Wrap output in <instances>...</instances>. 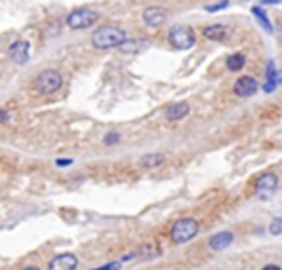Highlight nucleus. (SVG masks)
<instances>
[{
    "label": "nucleus",
    "instance_id": "f257e3e1",
    "mask_svg": "<svg viewBox=\"0 0 282 270\" xmlns=\"http://www.w3.org/2000/svg\"><path fill=\"white\" fill-rule=\"evenodd\" d=\"M126 33L116 25H103L92 34V44L97 50H109V48L122 46L126 42Z\"/></svg>",
    "mask_w": 282,
    "mask_h": 270
},
{
    "label": "nucleus",
    "instance_id": "f03ea898",
    "mask_svg": "<svg viewBox=\"0 0 282 270\" xmlns=\"http://www.w3.org/2000/svg\"><path fill=\"white\" fill-rule=\"evenodd\" d=\"M198 234V223L193 217H183L179 221H175V224L170 230V238L174 243H185L189 240Z\"/></svg>",
    "mask_w": 282,
    "mask_h": 270
},
{
    "label": "nucleus",
    "instance_id": "7ed1b4c3",
    "mask_svg": "<svg viewBox=\"0 0 282 270\" xmlns=\"http://www.w3.org/2000/svg\"><path fill=\"white\" fill-rule=\"evenodd\" d=\"M61 84H63V78H61V75L57 71H54V69L42 71L41 75L34 78V88L42 95L55 94V92L61 88Z\"/></svg>",
    "mask_w": 282,
    "mask_h": 270
},
{
    "label": "nucleus",
    "instance_id": "20e7f679",
    "mask_svg": "<svg viewBox=\"0 0 282 270\" xmlns=\"http://www.w3.org/2000/svg\"><path fill=\"white\" fill-rule=\"evenodd\" d=\"M168 40L175 50H189V48L195 46V31L187 25H177L172 27L168 33Z\"/></svg>",
    "mask_w": 282,
    "mask_h": 270
},
{
    "label": "nucleus",
    "instance_id": "39448f33",
    "mask_svg": "<svg viewBox=\"0 0 282 270\" xmlns=\"http://www.w3.org/2000/svg\"><path fill=\"white\" fill-rule=\"evenodd\" d=\"M99 19V14L90 8H78L67 15V25L71 29H88Z\"/></svg>",
    "mask_w": 282,
    "mask_h": 270
},
{
    "label": "nucleus",
    "instance_id": "423d86ee",
    "mask_svg": "<svg viewBox=\"0 0 282 270\" xmlns=\"http://www.w3.org/2000/svg\"><path fill=\"white\" fill-rule=\"evenodd\" d=\"M78 266V259L73 253H61L55 255L50 263H48V270H74Z\"/></svg>",
    "mask_w": 282,
    "mask_h": 270
},
{
    "label": "nucleus",
    "instance_id": "0eeeda50",
    "mask_svg": "<svg viewBox=\"0 0 282 270\" xmlns=\"http://www.w3.org/2000/svg\"><path fill=\"white\" fill-rule=\"evenodd\" d=\"M29 52H31V44H29V40H15L14 44L10 46V50H8L10 57H12L15 63H19V65L27 63Z\"/></svg>",
    "mask_w": 282,
    "mask_h": 270
},
{
    "label": "nucleus",
    "instance_id": "6e6552de",
    "mask_svg": "<svg viewBox=\"0 0 282 270\" xmlns=\"http://www.w3.org/2000/svg\"><path fill=\"white\" fill-rule=\"evenodd\" d=\"M166 17H168V14L158 6H149L143 12V21L147 23L149 27H160L162 23L166 21Z\"/></svg>",
    "mask_w": 282,
    "mask_h": 270
},
{
    "label": "nucleus",
    "instance_id": "1a4fd4ad",
    "mask_svg": "<svg viewBox=\"0 0 282 270\" xmlns=\"http://www.w3.org/2000/svg\"><path fill=\"white\" fill-rule=\"evenodd\" d=\"M257 92V82L252 76H240L238 80L235 82V94L240 95V97H250Z\"/></svg>",
    "mask_w": 282,
    "mask_h": 270
},
{
    "label": "nucleus",
    "instance_id": "9d476101",
    "mask_svg": "<svg viewBox=\"0 0 282 270\" xmlns=\"http://www.w3.org/2000/svg\"><path fill=\"white\" fill-rule=\"evenodd\" d=\"M189 103L187 101H179V103H174L166 108V118L170 122H177V120H183L185 116L189 115Z\"/></svg>",
    "mask_w": 282,
    "mask_h": 270
},
{
    "label": "nucleus",
    "instance_id": "9b49d317",
    "mask_svg": "<svg viewBox=\"0 0 282 270\" xmlns=\"http://www.w3.org/2000/svg\"><path fill=\"white\" fill-rule=\"evenodd\" d=\"M233 238H235L233 236V232H229V230L219 232V234L212 236V240H210V248H212L214 251H221L233 243Z\"/></svg>",
    "mask_w": 282,
    "mask_h": 270
},
{
    "label": "nucleus",
    "instance_id": "f8f14e48",
    "mask_svg": "<svg viewBox=\"0 0 282 270\" xmlns=\"http://www.w3.org/2000/svg\"><path fill=\"white\" fill-rule=\"evenodd\" d=\"M276 185H278V177L275 173H263V175L257 177L255 181V189L257 190H275Z\"/></svg>",
    "mask_w": 282,
    "mask_h": 270
},
{
    "label": "nucleus",
    "instance_id": "ddd939ff",
    "mask_svg": "<svg viewBox=\"0 0 282 270\" xmlns=\"http://www.w3.org/2000/svg\"><path fill=\"white\" fill-rule=\"evenodd\" d=\"M162 162H164V156H162L160 152H153V154L141 156L139 166L141 168H145V169H153V168H158Z\"/></svg>",
    "mask_w": 282,
    "mask_h": 270
},
{
    "label": "nucleus",
    "instance_id": "4468645a",
    "mask_svg": "<svg viewBox=\"0 0 282 270\" xmlns=\"http://www.w3.org/2000/svg\"><path fill=\"white\" fill-rule=\"evenodd\" d=\"M202 33H204V36L210 38V40H223V38L227 36V27H223V25H210V27H206Z\"/></svg>",
    "mask_w": 282,
    "mask_h": 270
},
{
    "label": "nucleus",
    "instance_id": "2eb2a0df",
    "mask_svg": "<svg viewBox=\"0 0 282 270\" xmlns=\"http://www.w3.org/2000/svg\"><path fill=\"white\" fill-rule=\"evenodd\" d=\"M244 65H246V57H244L242 54L229 55L227 61H225V67H227L229 71H233V73H236V71L244 69Z\"/></svg>",
    "mask_w": 282,
    "mask_h": 270
},
{
    "label": "nucleus",
    "instance_id": "dca6fc26",
    "mask_svg": "<svg viewBox=\"0 0 282 270\" xmlns=\"http://www.w3.org/2000/svg\"><path fill=\"white\" fill-rule=\"evenodd\" d=\"M252 14L255 15V17H257V19L261 21V25L265 29H267L269 33H271V31H273V27H271V23H269V17H267V14H265V12H263V8H259V6H254L252 8Z\"/></svg>",
    "mask_w": 282,
    "mask_h": 270
},
{
    "label": "nucleus",
    "instance_id": "f3484780",
    "mask_svg": "<svg viewBox=\"0 0 282 270\" xmlns=\"http://www.w3.org/2000/svg\"><path fill=\"white\" fill-rule=\"evenodd\" d=\"M158 245H156L155 242L153 243H147L145 248H141V255L143 257H155V255H158Z\"/></svg>",
    "mask_w": 282,
    "mask_h": 270
},
{
    "label": "nucleus",
    "instance_id": "a211bd4d",
    "mask_svg": "<svg viewBox=\"0 0 282 270\" xmlns=\"http://www.w3.org/2000/svg\"><path fill=\"white\" fill-rule=\"evenodd\" d=\"M269 232H271L273 236H278V234H282V217L275 219L273 223L269 224Z\"/></svg>",
    "mask_w": 282,
    "mask_h": 270
},
{
    "label": "nucleus",
    "instance_id": "6ab92c4d",
    "mask_svg": "<svg viewBox=\"0 0 282 270\" xmlns=\"http://www.w3.org/2000/svg\"><path fill=\"white\" fill-rule=\"evenodd\" d=\"M118 141H120V135L114 133V131L107 133V135H105V139H103V143H105V145H116Z\"/></svg>",
    "mask_w": 282,
    "mask_h": 270
},
{
    "label": "nucleus",
    "instance_id": "aec40b11",
    "mask_svg": "<svg viewBox=\"0 0 282 270\" xmlns=\"http://www.w3.org/2000/svg\"><path fill=\"white\" fill-rule=\"evenodd\" d=\"M229 2H217V4H206L204 10L206 12H217V10H223V8H227Z\"/></svg>",
    "mask_w": 282,
    "mask_h": 270
},
{
    "label": "nucleus",
    "instance_id": "412c9836",
    "mask_svg": "<svg viewBox=\"0 0 282 270\" xmlns=\"http://www.w3.org/2000/svg\"><path fill=\"white\" fill-rule=\"evenodd\" d=\"M118 268V263H109V264H103L99 268H94V270H116Z\"/></svg>",
    "mask_w": 282,
    "mask_h": 270
},
{
    "label": "nucleus",
    "instance_id": "4be33fe9",
    "mask_svg": "<svg viewBox=\"0 0 282 270\" xmlns=\"http://www.w3.org/2000/svg\"><path fill=\"white\" fill-rule=\"evenodd\" d=\"M55 164H57V166H71L73 160H71V158H59V160H55Z\"/></svg>",
    "mask_w": 282,
    "mask_h": 270
},
{
    "label": "nucleus",
    "instance_id": "5701e85b",
    "mask_svg": "<svg viewBox=\"0 0 282 270\" xmlns=\"http://www.w3.org/2000/svg\"><path fill=\"white\" fill-rule=\"evenodd\" d=\"M8 118H10V116H8L6 110H0V124H6Z\"/></svg>",
    "mask_w": 282,
    "mask_h": 270
},
{
    "label": "nucleus",
    "instance_id": "b1692460",
    "mask_svg": "<svg viewBox=\"0 0 282 270\" xmlns=\"http://www.w3.org/2000/svg\"><path fill=\"white\" fill-rule=\"evenodd\" d=\"M261 270H282L278 264H267V266H263Z\"/></svg>",
    "mask_w": 282,
    "mask_h": 270
},
{
    "label": "nucleus",
    "instance_id": "393cba45",
    "mask_svg": "<svg viewBox=\"0 0 282 270\" xmlns=\"http://www.w3.org/2000/svg\"><path fill=\"white\" fill-rule=\"evenodd\" d=\"M23 270H41V268H38V266H25Z\"/></svg>",
    "mask_w": 282,
    "mask_h": 270
}]
</instances>
